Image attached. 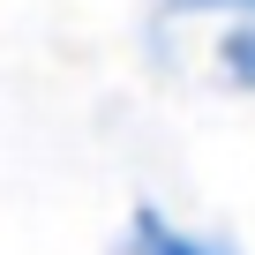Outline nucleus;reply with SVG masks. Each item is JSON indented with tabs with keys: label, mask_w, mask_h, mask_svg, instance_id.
<instances>
[{
	"label": "nucleus",
	"mask_w": 255,
	"mask_h": 255,
	"mask_svg": "<svg viewBox=\"0 0 255 255\" xmlns=\"http://www.w3.org/2000/svg\"><path fill=\"white\" fill-rule=\"evenodd\" d=\"M255 23V0H158L150 8V45H165L180 23Z\"/></svg>",
	"instance_id": "3"
},
{
	"label": "nucleus",
	"mask_w": 255,
	"mask_h": 255,
	"mask_svg": "<svg viewBox=\"0 0 255 255\" xmlns=\"http://www.w3.org/2000/svg\"><path fill=\"white\" fill-rule=\"evenodd\" d=\"M113 255H248L233 233H218V225H188V218H173L165 203H128V218H120V233H113Z\"/></svg>",
	"instance_id": "1"
},
{
	"label": "nucleus",
	"mask_w": 255,
	"mask_h": 255,
	"mask_svg": "<svg viewBox=\"0 0 255 255\" xmlns=\"http://www.w3.org/2000/svg\"><path fill=\"white\" fill-rule=\"evenodd\" d=\"M210 75L233 98H255V23H225L210 38Z\"/></svg>",
	"instance_id": "2"
}]
</instances>
